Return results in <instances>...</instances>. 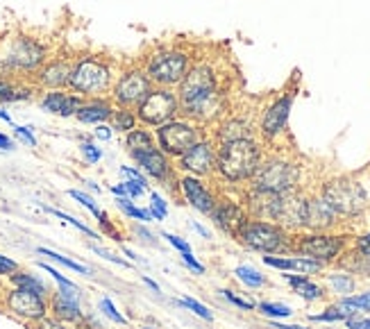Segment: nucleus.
<instances>
[{"label": "nucleus", "mask_w": 370, "mask_h": 329, "mask_svg": "<svg viewBox=\"0 0 370 329\" xmlns=\"http://www.w3.org/2000/svg\"><path fill=\"white\" fill-rule=\"evenodd\" d=\"M175 91L179 98V116L200 123L202 127L218 123L229 112V94L223 82V71L209 55H195L191 69Z\"/></svg>", "instance_id": "obj_1"}, {"label": "nucleus", "mask_w": 370, "mask_h": 329, "mask_svg": "<svg viewBox=\"0 0 370 329\" xmlns=\"http://www.w3.org/2000/svg\"><path fill=\"white\" fill-rule=\"evenodd\" d=\"M195 55L198 53L191 44H184L182 39H168L152 44L136 62L141 64L146 75L150 78L152 87L177 89L188 69H191Z\"/></svg>", "instance_id": "obj_2"}, {"label": "nucleus", "mask_w": 370, "mask_h": 329, "mask_svg": "<svg viewBox=\"0 0 370 329\" xmlns=\"http://www.w3.org/2000/svg\"><path fill=\"white\" fill-rule=\"evenodd\" d=\"M118 71L121 66L114 57H107L103 53L80 55L73 62L69 91L85 98V100H89V98H109Z\"/></svg>", "instance_id": "obj_3"}, {"label": "nucleus", "mask_w": 370, "mask_h": 329, "mask_svg": "<svg viewBox=\"0 0 370 329\" xmlns=\"http://www.w3.org/2000/svg\"><path fill=\"white\" fill-rule=\"evenodd\" d=\"M264 150L257 139H241V141L218 143L216 150V172L225 182H245L257 172Z\"/></svg>", "instance_id": "obj_4"}, {"label": "nucleus", "mask_w": 370, "mask_h": 329, "mask_svg": "<svg viewBox=\"0 0 370 329\" xmlns=\"http://www.w3.org/2000/svg\"><path fill=\"white\" fill-rule=\"evenodd\" d=\"M48 62V48L39 39L16 35L0 46V73H35Z\"/></svg>", "instance_id": "obj_5"}, {"label": "nucleus", "mask_w": 370, "mask_h": 329, "mask_svg": "<svg viewBox=\"0 0 370 329\" xmlns=\"http://www.w3.org/2000/svg\"><path fill=\"white\" fill-rule=\"evenodd\" d=\"M207 136V130H204L200 123H195L191 118L177 116L164 125L155 127V139H157V148L168 154L170 159H177L179 154L186 152L193 143H198L200 139Z\"/></svg>", "instance_id": "obj_6"}, {"label": "nucleus", "mask_w": 370, "mask_h": 329, "mask_svg": "<svg viewBox=\"0 0 370 329\" xmlns=\"http://www.w3.org/2000/svg\"><path fill=\"white\" fill-rule=\"evenodd\" d=\"M252 188L268 193H293L300 184V168L289 159H261L257 172L252 175Z\"/></svg>", "instance_id": "obj_7"}, {"label": "nucleus", "mask_w": 370, "mask_h": 329, "mask_svg": "<svg viewBox=\"0 0 370 329\" xmlns=\"http://www.w3.org/2000/svg\"><path fill=\"white\" fill-rule=\"evenodd\" d=\"M136 118L139 125L143 127H159L164 123L179 116V98L175 89H164V87H152L148 96L136 105Z\"/></svg>", "instance_id": "obj_8"}, {"label": "nucleus", "mask_w": 370, "mask_h": 329, "mask_svg": "<svg viewBox=\"0 0 370 329\" xmlns=\"http://www.w3.org/2000/svg\"><path fill=\"white\" fill-rule=\"evenodd\" d=\"M152 89L150 78L146 75V71L141 69L139 62H130L125 66H121L116 82L112 87L109 100L114 107H127V109H136V105L148 96V91Z\"/></svg>", "instance_id": "obj_9"}, {"label": "nucleus", "mask_w": 370, "mask_h": 329, "mask_svg": "<svg viewBox=\"0 0 370 329\" xmlns=\"http://www.w3.org/2000/svg\"><path fill=\"white\" fill-rule=\"evenodd\" d=\"M236 238L241 241L245 248L264 252V254H273V252H282L289 243V232L277 225L270 223V220H245L241 229L236 232Z\"/></svg>", "instance_id": "obj_10"}, {"label": "nucleus", "mask_w": 370, "mask_h": 329, "mask_svg": "<svg viewBox=\"0 0 370 329\" xmlns=\"http://www.w3.org/2000/svg\"><path fill=\"white\" fill-rule=\"evenodd\" d=\"M323 200L339 213V216H357L364 211L368 195L366 188L355 179L339 177L323 186Z\"/></svg>", "instance_id": "obj_11"}, {"label": "nucleus", "mask_w": 370, "mask_h": 329, "mask_svg": "<svg viewBox=\"0 0 370 329\" xmlns=\"http://www.w3.org/2000/svg\"><path fill=\"white\" fill-rule=\"evenodd\" d=\"M216 150H218V143L213 141L211 134H207L175 159L177 172H184V175H193V177L211 175V172H216Z\"/></svg>", "instance_id": "obj_12"}, {"label": "nucleus", "mask_w": 370, "mask_h": 329, "mask_svg": "<svg viewBox=\"0 0 370 329\" xmlns=\"http://www.w3.org/2000/svg\"><path fill=\"white\" fill-rule=\"evenodd\" d=\"M130 157H132L139 163V168H141V172H143L146 177L157 179V182H161L164 186H168L173 193H175V188L179 191V186H173V182H179L175 163H173V159L168 157V154H164L159 148H152V150H146V152L130 154Z\"/></svg>", "instance_id": "obj_13"}, {"label": "nucleus", "mask_w": 370, "mask_h": 329, "mask_svg": "<svg viewBox=\"0 0 370 329\" xmlns=\"http://www.w3.org/2000/svg\"><path fill=\"white\" fill-rule=\"evenodd\" d=\"M295 100L293 91H284L279 94L273 103H270L264 114H261L259 121V134L266 139V141H275L279 134H284L286 125H289V114Z\"/></svg>", "instance_id": "obj_14"}, {"label": "nucleus", "mask_w": 370, "mask_h": 329, "mask_svg": "<svg viewBox=\"0 0 370 329\" xmlns=\"http://www.w3.org/2000/svg\"><path fill=\"white\" fill-rule=\"evenodd\" d=\"M345 245L343 236H332V234H323V232H314L307 236H298V243H295V250H298L302 257L316 259L320 263L334 261L341 254Z\"/></svg>", "instance_id": "obj_15"}, {"label": "nucleus", "mask_w": 370, "mask_h": 329, "mask_svg": "<svg viewBox=\"0 0 370 329\" xmlns=\"http://www.w3.org/2000/svg\"><path fill=\"white\" fill-rule=\"evenodd\" d=\"M5 304H7V309H10L16 318L32 320V323H37V320H44L46 314H48L46 298H41V295L32 293V291L19 289V286H14L12 291H7Z\"/></svg>", "instance_id": "obj_16"}, {"label": "nucleus", "mask_w": 370, "mask_h": 329, "mask_svg": "<svg viewBox=\"0 0 370 329\" xmlns=\"http://www.w3.org/2000/svg\"><path fill=\"white\" fill-rule=\"evenodd\" d=\"M73 62L76 57H55V60L46 62L35 73V87L46 89V91H55V89H69V78L73 71Z\"/></svg>", "instance_id": "obj_17"}, {"label": "nucleus", "mask_w": 370, "mask_h": 329, "mask_svg": "<svg viewBox=\"0 0 370 329\" xmlns=\"http://www.w3.org/2000/svg\"><path fill=\"white\" fill-rule=\"evenodd\" d=\"M179 193H182V197L195 211L204 213V216H211V211L216 207V200H218L211 188L204 184L200 177H193V175L179 177Z\"/></svg>", "instance_id": "obj_18"}, {"label": "nucleus", "mask_w": 370, "mask_h": 329, "mask_svg": "<svg viewBox=\"0 0 370 329\" xmlns=\"http://www.w3.org/2000/svg\"><path fill=\"white\" fill-rule=\"evenodd\" d=\"M275 220H277V225L289 227V229L304 227V223H307V197L295 191L279 195Z\"/></svg>", "instance_id": "obj_19"}, {"label": "nucleus", "mask_w": 370, "mask_h": 329, "mask_svg": "<svg viewBox=\"0 0 370 329\" xmlns=\"http://www.w3.org/2000/svg\"><path fill=\"white\" fill-rule=\"evenodd\" d=\"M85 103V98L76 96L69 89H55V91H46L41 96V109L48 112V114H55V116H62V118H69V116H76V112Z\"/></svg>", "instance_id": "obj_20"}, {"label": "nucleus", "mask_w": 370, "mask_h": 329, "mask_svg": "<svg viewBox=\"0 0 370 329\" xmlns=\"http://www.w3.org/2000/svg\"><path fill=\"white\" fill-rule=\"evenodd\" d=\"M211 220L216 223L220 232L236 238V232L241 229L245 220H248V216H245V211L238 207L236 202L227 200V197H220V200H216V207L211 211Z\"/></svg>", "instance_id": "obj_21"}, {"label": "nucleus", "mask_w": 370, "mask_h": 329, "mask_svg": "<svg viewBox=\"0 0 370 329\" xmlns=\"http://www.w3.org/2000/svg\"><path fill=\"white\" fill-rule=\"evenodd\" d=\"M241 139H254L252 121H248L245 116H236V114H225V116L216 123L213 141L227 143V141H241Z\"/></svg>", "instance_id": "obj_22"}, {"label": "nucleus", "mask_w": 370, "mask_h": 329, "mask_svg": "<svg viewBox=\"0 0 370 329\" xmlns=\"http://www.w3.org/2000/svg\"><path fill=\"white\" fill-rule=\"evenodd\" d=\"M336 218H339V213L323 197H307V223L304 227H309L311 232H325L336 223Z\"/></svg>", "instance_id": "obj_23"}, {"label": "nucleus", "mask_w": 370, "mask_h": 329, "mask_svg": "<svg viewBox=\"0 0 370 329\" xmlns=\"http://www.w3.org/2000/svg\"><path fill=\"white\" fill-rule=\"evenodd\" d=\"M114 103L109 98H89L82 103V107L76 112V118L85 125H100L112 118Z\"/></svg>", "instance_id": "obj_24"}, {"label": "nucleus", "mask_w": 370, "mask_h": 329, "mask_svg": "<svg viewBox=\"0 0 370 329\" xmlns=\"http://www.w3.org/2000/svg\"><path fill=\"white\" fill-rule=\"evenodd\" d=\"M51 311L55 314V320H60L64 325H80L85 320L80 309V300L69 298V295L60 291L51 295Z\"/></svg>", "instance_id": "obj_25"}, {"label": "nucleus", "mask_w": 370, "mask_h": 329, "mask_svg": "<svg viewBox=\"0 0 370 329\" xmlns=\"http://www.w3.org/2000/svg\"><path fill=\"white\" fill-rule=\"evenodd\" d=\"M264 263L270 268H277V270H295V273H302V275H314L323 270V263L316 261V259H309V257H264Z\"/></svg>", "instance_id": "obj_26"}, {"label": "nucleus", "mask_w": 370, "mask_h": 329, "mask_svg": "<svg viewBox=\"0 0 370 329\" xmlns=\"http://www.w3.org/2000/svg\"><path fill=\"white\" fill-rule=\"evenodd\" d=\"M123 145H125V150L130 154H136V152H146V150L157 148V139H155V132L150 127L139 125L132 132H127L125 139H123Z\"/></svg>", "instance_id": "obj_27"}, {"label": "nucleus", "mask_w": 370, "mask_h": 329, "mask_svg": "<svg viewBox=\"0 0 370 329\" xmlns=\"http://www.w3.org/2000/svg\"><path fill=\"white\" fill-rule=\"evenodd\" d=\"M286 282L291 284V289L300 295V298L314 302V300H320L323 298V289H320L318 284L309 282V277L304 275H286Z\"/></svg>", "instance_id": "obj_28"}, {"label": "nucleus", "mask_w": 370, "mask_h": 329, "mask_svg": "<svg viewBox=\"0 0 370 329\" xmlns=\"http://www.w3.org/2000/svg\"><path fill=\"white\" fill-rule=\"evenodd\" d=\"M109 121H112V130L121 132V134H127V132L139 127V118L134 109H127V107H114Z\"/></svg>", "instance_id": "obj_29"}, {"label": "nucleus", "mask_w": 370, "mask_h": 329, "mask_svg": "<svg viewBox=\"0 0 370 329\" xmlns=\"http://www.w3.org/2000/svg\"><path fill=\"white\" fill-rule=\"evenodd\" d=\"M12 284L19 286V289L37 293V295H41V298H48V295H51V291L46 289V284L41 282L39 277L30 275V273H23V270H16V273L12 275Z\"/></svg>", "instance_id": "obj_30"}, {"label": "nucleus", "mask_w": 370, "mask_h": 329, "mask_svg": "<svg viewBox=\"0 0 370 329\" xmlns=\"http://www.w3.org/2000/svg\"><path fill=\"white\" fill-rule=\"evenodd\" d=\"M116 204H118V209H121L123 213H125L127 218L141 220V223H150V220H152V213L148 211V209H139V207H134L130 197H118Z\"/></svg>", "instance_id": "obj_31"}, {"label": "nucleus", "mask_w": 370, "mask_h": 329, "mask_svg": "<svg viewBox=\"0 0 370 329\" xmlns=\"http://www.w3.org/2000/svg\"><path fill=\"white\" fill-rule=\"evenodd\" d=\"M234 275L241 279V282L245 286H250V289H259V286H264L266 284V277L259 273V270H254L250 266H238L234 270Z\"/></svg>", "instance_id": "obj_32"}, {"label": "nucleus", "mask_w": 370, "mask_h": 329, "mask_svg": "<svg viewBox=\"0 0 370 329\" xmlns=\"http://www.w3.org/2000/svg\"><path fill=\"white\" fill-rule=\"evenodd\" d=\"M339 307H343L350 316H355L357 311H370V293H364V295H348V298L339 302Z\"/></svg>", "instance_id": "obj_33"}, {"label": "nucleus", "mask_w": 370, "mask_h": 329, "mask_svg": "<svg viewBox=\"0 0 370 329\" xmlns=\"http://www.w3.org/2000/svg\"><path fill=\"white\" fill-rule=\"evenodd\" d=\"M37 252H39V254H44V257H51L53 261L62 263V266H67V268H71V270H76V273H80V275H89V273H91V270H89L87 266H82V263L73 261V259H69V257H64V254H60V252H53V250H48V248H39Z\"/></svg>", "instance_id": "obj_34"}, {"label": "nucleus", "mask_w": 370, "mask_h": 329, "mask_svg": "<svg viewBox=\"0 0 370 329\" xmlns=\"http://www.w3.org/2000/svg\"><path fill=\"white\" fill-rule=\"evenodd\" d=\"M327 282H330V286L334 289V293H339V295H348L355 291V279H352L350 275H341V273H336V275H327Z\"/></svg>", "instance_id": "obj_35"}, {"label": "nucleus", "mask_w": 370, "mask_h": 329, "mask_svg": "<svg viewBox=\"0 0 370 329\" xmlns=\"http://www.w3.org/2000/svg\"><path fill=\"white\" fill-rule=\"evenodd\" d=\"M69 195L73 197V200H78V202L82 204V207H87L89 211H91L94 216L98 218V223H103V220H107V213L98 209V204L94 202V197H89L87 193H82V191H76V188H71Z\"/></svg>", "instance_id": "obj_36"}, {"label": "nucleus", "mask_w": 370, "mask_h": 329, "mask_svg": "<svg viewBox=\"0 0 370 329\" xmlns=\"http://www.w3.org/2000/svg\"><path fill=\"white\" fill-rule=\"evenodd\" d=\"M259 311L268 318H289L293 314L291 307H286V304H277V302H261Z\"/></svg>", "instance_id": "obj_37"}, {"label": "nucleus", "mask_w": 370, "mask_h": 329, "mask_svg": "<svg viewBox=\"0 0 370 329\" xmlns=\"http://www.w3.org/2000/svg\"><path fill=\"white\" fill-rule=\"evenodd\" d=\"M100 311L112 320V323H116V325H127V318L121 314V311L116 309V304H114L109 298H103L100 300Z\"/></svg>", "instance_id": "obj_38"}, {"label": "nucleus", "mask_w": 370, "mask_h": 329, "mask_svg": "<svg viewBox=\"0 0 370 329\" xmlns=\"http://www.w3.org/2000/svg\"><path fill=\"white\" fill-rule=\"evenodd\" d=\"M150 211L152 213V220H166V216H168V202L164 200L161 195H157V193H150Z\"/></svg>", "instance_id": "obj_39"}, {"label": "nucleus", "mask_w": 370, "mask_h": 329, "mask_svg": "<svg viewBox=\"0 0 370 329\" xmlns=\"http://www.w3.org/2000/svg\"><path fill=\"white\" fill-rule=\"evenodd\" d=\"M46 211H48V213H53V216H57V218L67 220V223H69V225H73V227H78V229H80V232H82V234H87L89 238H98V234L94 232V229H89V227H87L85 223H80V220H78V218H73V216H69V213H64V211H60V209H48V207H46Z\"/></svg>", "instance_id": "obj_40"}, {"label": "nucleus", "mask_w": 370, "mask_h": 329, "mask_svg": "<svg viewBox=\"0 0 370 329\" xmlns=\"http://www.w3.org/2000/svg\"><path fill=\"white\" fill-rule=\"evenodd\" d=\"M179 304H182V307H186L188 311H193V314H195V316H200L202 320H207V323H211V320H213V314H211V311H209L207 307H204L202 302H198V300H193V298H182V300H179Z\"/></svg>", "instance_id": "obj_41"}, {"label": "nucleus", "mask_w": 370, "mask_h": 329, "mask_svg": "<svg viewBox=\"0 0 370 329\" xmlns=\"http://www.w3.org/2000/svg\"><path fill=\"white\" fill-rule=\"evenodd\" d=\"M80 152H82V157H85L87 163H98L103 159V150L94 141H82L80 143Z\"/></svg>", "instance_id": "obj_42"}, {"label": "nucleus", "mask_w": 370, "mask_h": 329, "mask_svg": "<svg viewBox=\"0 0 370 329\" xmlns=\"http://www.w3.org/2000/svg\"><path fill=\"white\" fill-rule=\"evenodd\" d=\"M39 266H41V268H44V270H46V273H48V275H51V277L55 279V282H57V284H60V289H78V284H73L69 277H64V275L60 273V270H55V268H51V266H48V263H39Z\"/></svg>", "instance_id": "obj_43"}, {"label": "nucleus", "mask_w": 370, "mask_h": 329, "mask_svg": "<svg viewBox=\"0 0 370 329\" xmlns=\"http://www.w3.org/2000/svg\"><path fill=\"white\" fill-rule=\"evenodd\" d=\"M164 238H166V241L173 245V248H175L179 254H184V252H191V245H188L184 238H179V236H175V234H170V232H164L161 234Z\"/></svg>", "instance_id": "obj_44"}, {"label": "nucleus", "mask_w": 370, "mask_h": 329, "mask_svg": "<svg viewBox=\"0 0 370 329\" xmlns=\"http://www.w3.org/2000/svg\"><path fill=\"white\" fill-rule=\"evenodd\" d=\"M14 132H16V136H19L21 141L26 143V145H30V148H37V139H35V134H32V127L14 125Z\"/></svg>", "instance_id": "obj_45"}, {"label": "nucleus", "mask_w": 370, "mask_h": 329, "mask_svg": "<svg viewBox=\"0 0 370 329\" xmlns=\"http://www.w3.org/2000/svg\"><path fill=\"white\" fill-rule=\"evenodd\" d=\"M182 261H184V266H186L188 270H193L195 275H204V266L193 257V252H184V254H182Z\"/></svg>", "instance_id": "obj_46"}, {"label": "nucleus", "mask_w": 370, "mask_h": 329, "mask_svg": "<svg viewBox=\"0 0 370 329\" xmlns=\"http://www.w3.org/2000/svg\"><path fill=\"white\" fill-rule=\"evenodd\" d=\"M16 270H19V263H16L14 259H10V257H5V254H0V275H14Z\"/></svg>", "instance_id": "obj_47"}, {"label": "nucleus", "mask_w": 370, "mask_h": 329, "mask_svg": "<svg viewBox=\"0 0 370 329\" xmlns=\"http://www.w3.org/2000/svg\"><path fill=\"white\" fill-rule=\"evenodd\" d=\"M123 186H125L127 197H139V195L146 191V186L139 182V179H125V182H123Z\"/></svg>", "instance_id": "obj_48"}, {"label": "nucleus", "mask_w": 370, "mask_h": 329, "mask_svg": "<svg viewBox=\"0 0 370 329\" xmlns=\"http://www.w3.org/2000/svg\"><path fill=\"white\" fill-rule=\"evenodd\" d=\"M220 293L225 295V300H229L232 304H236L238 309H248V311H250V309H254V304H252V302L243 300V298H238V295H236L234 291H220Z\"/></svg>", "instance_id": "obj_49"}, {"label": "nucleus", "mask_w": 370, "mask_h": 329, "mask_svg": "<svg viewBox=\"0 0 370 329\" xmlns=\"http://www.w3.org/2000/svg\"><path fill=\"white\" fill-rule=\"evenodd\" d=\"M91 250H94L96 254H100L103 259L112 261V263H116V266H123V268H127V266H130V263H127L125 259H121V257H114L112 252H107V250H103V248H98V245H91Z\"/></svg>", "instance_id": "obj_50"}, {"label": "nucleus", "mask_w": 370, "mask_h": 329, "mask_svg": "<svg viewBox=\"0 0 370 329\" xmlns=\"http://www.w3.org/2000/svg\"><path fill=\"white\" fill-rule=\"evenodd\" d=\"M121 170L125 172V175L130 177V179H139L146 188H148V177L141 172V168H132V166H121Z\"/></svg>", "instance_id": "obj_51"}, {"label": "nucleus", "mask_w": 370, "mask_h": 329, "mask_svg": "<svg viewBox=\"0 0 370 329\" xmlns=\"http://www.w3.org/2000/svg\"><path fill=\"white\" fill-rule=\"evenodd\" d=\"M114 134V130L107 125V123H100V125H96V139H100V141H109Z\"/></svg>", "instance_id": "obj_52"}, {"label": "nucleus", "mask_w": 370, "mask_h": 329, "mask_svg": "<svg viewBox=\"0 0 370 329\" xmlns=\"http://www.w3.org/2000/svg\"><path fill=\"white\" fill-rule=\"evenodd\" d=\"M357 250H359L361 254H364V257L370 259V232L364 234V236H361L359 241H357Z\"/></svg>", "instance_id": "obj_53"}, {"label": "nucleus", "mask_w": 370, "mask_h": 329, "mask_svg": "<svg viewBox=\"0 0 370 329\" xmlns=\"http://www.w3.org/2000/svg\"><path fill=\"white\" fill-rule=\"evenodd\" d=\"M348 329H370L368 318H348Z\"/></svg>", "instance_id": "obj_54"}, {"label": "nucleus", "mask_w": 370, "mask_h": 329, "mask_svg": "<svg viewBox=\"0 0 370 329\" xmlns=\"http://www.w3.org/2000/svg\"><path fill=\"white\" fill-rule=\"evenodd\" d=\"M134 232H136V236H141V238H143V241H148V243H152V245H155V243H157V241H155V236H152L150 232H148V229H146L143 225H141V227H136V229H134Z\"/></svg>", "instance_id": "obj_55"}, {"label": "nucleus", "mask_w": 370, "mask_h": 329, "mask_svg": "<svg viewBox=\"0 0 370 329\" xmlns=\"http://www.w3.org/2000/svg\"><path fill=\"white\" fill-rule=\"evenodd\" d=\"M141 279H143V284H146V286H148V289H150V291H155V293H159V291H161V289H159V284L155 282V279H150V277H148V275H143Z\"/></svg>", "instance_id": "obj_56"}, {"label": "nucleus", "mask_w": 370, "mask_h": 329, "mask_svg": "<svg viewBox=\"0 0 370 329\" xmlns=\"http://www.w3.org/2000/svg\"><path fill=\"white\" fill-rule=\"evenodd\" d=\"M0 148H3V150H12V148H14L12 139L5 136V134H0Z\"/></svg>", "instance_id": "obj_57"}, {"label": "nucleus", "mask_w": 370, "mask_h": 329, "mask_svg": "<svg viewBox=\"0 0 370 329\" xmlns=\"http://www.w3.org/2000/svg\"><path fill=\"white\" fill-rule=\"evenodd\" d=\"M112 193L116 195V197H127V191H125V186H123V184L112 186Z\"/></svg>", "instance_id": "obj_58"}, {"label": "nucleus", "mask_w": 370, "mask_h": 329, "mask_svg": "<svg viewBox=\"0 0 370 329\" xmlns=\"http://www.w3.org/2000/svg\"><path fill=\"white\" fill-rule=\"evenodd\" d=\"M191 227L195 229V232H198L202 238H209V229H204L202 225H198V223H193V220H191Z\"/></svg>", "instance_id": "obj_59"}, {"label": "nucleus", "mask_w": 370, "mask_h": 329, "mask_svg": "<svg viewBox=\"0 0 370 329\" xmlns=\"http://www.w3.org/2000/svg\"><path fill=\"white\" fill-rule=\"evenodd\" d=\"M273 329H307V327H300V325H282V323H270Z\"/></svg>", "instance_id": "obj_60"}, {"label": "nucleus", "mask_w": 370, "mask_h": 329, "mask_svg": "<svg viewBox=\"0 0 370 329\" xmlns=\"http://www.w3.org/2000/svg\"><path fill=\"white\" fill-rule=\"evenodd\" d=\"M0 121H5V123H10V125H12V116L5 109H0Z\"/></svg>", "instance_id": "obj_61"}, {"label": "nucleus", "mask_w": 370, "mask_h": 329, "mask_svg": "<svg viewBox=\"0 0 370 329\" xmlns=\"http://www.w3.org/2000/svg\"><path fill=\"white\" fill-rule=\"evenodd\" d=\"M123 252H125V254H127V257H130V259H132V261H136V259H139V257H136V254H134L132 250H127V248H125V250H123Z\"/></svg>", "instance_id": "obj_62"}, {"label": "nucleus", "mask_w": 370, "mask_h": 329, "mask_svg": "<svg viewBox=\"0 0 370 329\" xmlns=\"http://www.w3.org/2000/svg\"><path fill=\"white\" fill-rule=\"evenodd\" d=\"M143 329H157V327H143Z\"/></svg>", "instance_id": "obj_63"}]
</instances>
